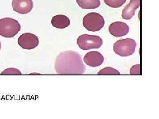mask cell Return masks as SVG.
<instances>
[{
	"label": "cell",
	"mask_w": 159,
	"mask_h": 119,
	"mask_svg": "<svg viewBox=\"0 0 159 119\" xmlns=\"http://www.w3.org/2000/svg\"><path fill=\"white\" fill-rule=\"evenodd\" d=\"M54 68L57 74L76 75L84 73L86 67L81 55L73 51H65L58 54L54 63Z\"/></svg>",
	"instance_id": "6da1fadb"
},
{
	"label": "cell",
	"mask_w": 159,
	"mask_h": 119,
	"mask_svg": "<svg viewBox=\"0 0 159 119\" xmlns=\"http://www.w3.org/2000/svg\"><path fill=\"white\" fill-rule=\"evenodd\" d=\"M21 26L17 20L10 17L0 19V35L10 38L15 37L20 31Z\"/></svg>",
	"instance_id": "7a4b0ae2"
},
{
	"label": "cell",
	"mask_w": 159,
	"mask_h": 119,
	"mask_svg": "<svg viewBox=\"0 0 159 119\" xmlns=\"http://www.w3.org/2000/svg\"><path fill=\"white\" fill-rule=\"evenodd\" d=\"M137 43L130 38L119 40L114 43L113 49L116 54L121 57H128L134 53Z\"/></svg>",
	"instance_id": "3957f363"
},
{
	"label": "cell",
	"mask_w": 159,
	"mask_h": 119,
	"mask_svg": "<svg viewBox=\"0 0 159 119\" xmlns=\"http://www.w3.org/2000/svg\"><path fill=\"white\" fill-rule=\"evenodd\" d=\"M83 25L88 31L97 32L103 28L105 25V20L99 13L91 12L84 17Z\"/></svg>",
	"instance_id": "277c9868"
},
{
	"label": "cell",
	"mask_w": 159,
	"mask_h": 119,
	"mask_svg": "<svg viewBox=\"0 0 159 119\" xmlns=\"http://www.w3.org/2000/svg\"><path fill=\"white\" fill-rule=\"evenodd\" d=\"M77 43L80 49L84 51L99 49L103 44L102 38L96 35L83 34L77 38Z\"/></svg>",
	"instance_id": "5b68a950"
},
{
	"label": "cell",
	"mask_w": 159,
	"mask_h": 119,
	"mask_svg": "<svg viewBox=\"0 0 159 119\" xmlns=\"http://www.w3.org/2000/svg\"><path fill=\"white\" fill-rule=\"evenodd\" d=\"M38 37L34 34L25 33L19 37L18 43L20 47L25 50H32L35 48L39 44Z\"/></svg>",
	"instance_id": "8992f818"
},
{
	"label": "cell",
	"mask_w": 159,
	"mask_h": 119,
	"mask_svg": "<svg viewBox=\"0 0 159 119\" xmlns=\"http://www.w3.org/2000/svg\"><path fill=\"white\" fill-rule=\"evenodd\" d=\"M12 9L16 12L21 14H26L33 9L32 0H12Z\"/></svg>",
	"instance_id": "52a82bcc"
},
{
	"label": "cell",
	"mask_w": 159,
	"mask_h": 119,
	"mask_svg": "<svg viewBox=\"0 0 159 119\" xmlns=\"http://www.w3.org/2000/svg\"><path fill=\"white\" fill-rule=\"evenodd\" d=\"M129 27L126 23L122 22H115L109 26V32L112 35L116 37H122L128 34Z\"/></svg>",
	"instance_id": "ba28073f"
},
{
	"label": "cell",
	"mask_w": 159,
	"mask_h": 119,
	"mask_svg": "<svg viewBox=\"0 0 159 119\" xmlns=\"http://www.w3.org/2000/svg\"><path fill=\"white\" fill-rule=\"evenodd\" d=\"M104 58L101 53L97 51H91L87 53L84 57V63L92 67H97L102 65Z\"/></svg>",
	"instance_id": "9c48e42d"
},
{
	"label": "cell",
	"mask_w": 159,
	"mask_h": 119,
	"mask_svg": "<svg viewBox=\"0 0 159 119\" xmlns=\"http://www.w3.org/2000/svg\"><path fill=\"white\" fill-rule=\"evenodd\" d=\"M140 6V0H130V2L122 10V16L125 20H130L135 13L136 10Z\"/></svg>",
	"instance_id": "30bf717a"
},
{
	"label": "cell",
	"mask_w": 159,
	"mask_h": 119,
	"mask_svg": "<svg viewBox=\"0 0 159 119\" xmlns=\"http://www.w3.org/2000/svg\"><path fill=\"white\" fill-rule=\"evenodd\" d=\"M70 19L64 15H57L52 18L51 20L52 26L57 29H66L70 26Z\"/></svg>",
	"instance_id": "8fae6325"
},
{
	"label": "cell",
	"mask_w": 159,
	"mask_h": 119,
	"mask_svg": "<svg viewBox=\"0 0 159 119\" xmlns=\"http://www.w3.org/2000/svg\"><path fill=\"white\" fill-rule=\"evenodd\" d=\"M78 6L84 9H96L100 7V0H76Z\"/></svg>",
	"instance_id": "7c38bea8"
},
{
	"label": "cell",
	"mask_w": 159,
	"mask_h": 119,
	"mask_svg": "<svg viewBox=\"0 0 159 119\" xmlns=\"http://www.w3.org/2000/svg\"><path fill=\"white\" fill-rule=\"evenodd\" d=\"M127 0H104L106 5L111 8H119L124 5Z\"/></svg>",
	"instance_id": "4fadbf2b"
},
{
	"label": "cell",
	"mask_w": 159,
	"mask_h": 119,
	"mask_svg": "<svg viewBox=\"0 0 159 119\" xmlns=\"http://www.w3.org/2000/svg\"><path fill=\"white\" fill-rule=\"evenodd\" d=\"M98 75H119L120 73L116 69L111 67H106L102 69L101 70L98 72Z\"/></svg>",
	"instance_id": "5bb4252c"
},
{
	"label": "cell",
	"mask_w": 159,
	"mask_h": 119,
	"mask_svg": "<svg viewBox=\"0 0 159 119\" xmlns=\"http://www.w3.org/2000/svg\"><path fill=\"white\" fill-rule=\"evenodd\" d=\"M21 74L20 71L16 68H8L1 73V75H20Z\"/></svg>",
	"instance_id": "9a60e30c"
},
{
	"label": "cell",
	"mask_w": 159,
	"mask_h": 119,
	"mask_svg": "<svg viewBox=\"0 0 159 119\" xmlns=\"http://www.w3.org/2000/svg\"><path fill=\"white\" fill-rule=\"evenodd\" d=\"M131 75H140V64H137L134 65L130 69Z\"/></svg>",
	"instance_id": "2e32d148"
},
{
	"label": "cell",
	"mask_w": 159,
	"mask_h": 119,
	"mask_svg": "<svg viewBox=\"0 0 159 119\" xmlns=\"http://www.w3.org/2000/svg\"><path fill=\"white\" fill-rule=\"evenodd\" d=\"M1 48H2V44H1V41H0V51H1Z\"/></svg>",
	"instance_id": "e0dca14e"
}]
</instances>
